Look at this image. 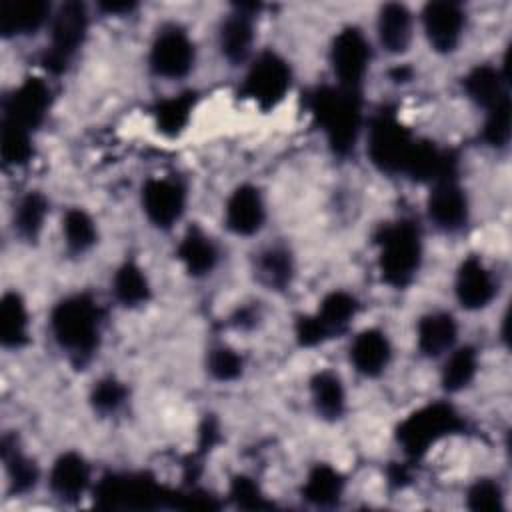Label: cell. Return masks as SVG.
I'll use <instances>...</instances> for the list:
<instances>
[{
    "label": "cell",
    "mask_w": 512,
    "mask_h": 512,
    "mask_svg": "<svg viewBox=\"0 0 512 512\" xmlns=\"http://www.w3.org/2000/svg\"><path fill=\"white\" fill-rule=\"evenodd\" d=\"M310 112L324 130L328 146L344 156L354 150L362 126L360 92L340 86H320L308 98Z\"/></svg>",
    "instance_id": "1"
},
{
    "label": "cell",
    "mask_w": 512,
    "mask_h": 512,
    "mask_svg": "<svg viewBox=\"0 0 512 512\" xmlns=\"http://www.w3.org/2000/svg\"><path fill=\"white\" fill-rule=\"evenodd\" d=\"M100 308L88 294H74L60 300L50 314V328L56 344L74 360H88L100 344Z\"/></svg>",
    "instance_id": "2"
},
{
    "label": "cell",
    "mask_w": 512,
    "mask_h": 512,
    "mask_svg": "<svg viewBox=\"0 0 512 512\" xmlns=\"http://www.w3.org/2000/svg\"><path fill=\"white\" fill-rule=\"evenodd\" d=\"M382 280L394 288L408 286L422 262V234L414 220L384 224L376 236Z\"/></svg>",
    "instance_id": "3"
},
{
    "label": "cell",
    "mask_w": 512,
    "mask_h": 512,
    "mask_svg": "<svg viewBox=\"0 0 512 512\" xmlns=\"http://www.w3.org/2000/svg\"><path fill=\"white\" fill-rule=\"evenodd\" d=\"M416 138L400 122L396 112L382 108L376 112L368 126L366 152L370 162L386 174H404Z\"/></svg>",
    "instance_id": "4"
},
{
    "label": "cell",
    "mask_w": 512,
    "mask_h": 512,
    "mask_svg": "<svg viewBox=\"0 0 512 512\" xmlns=\"http://www.w3.org/2000/svg\"><path fill=\"white\" fill-rule=\"evenodd\" d=\"M464 426L460 414L446 402L422 406L402 420L396 438L410 458L424 456L442 438L458 432Z\"/></svg>",
    "instance_id": "5"
},
{
    "label": "cell",
    "mask_w": 512,
    "mask_h": 512,
    "mask_svg": "<svg viewBox=\"0 0 512 512\" xmlns=\"http://www.w3.org/2000/svg\"><path fill=\"white\" fill-rule=\"evenodd\" d=\"M292 72L288 62L276 52H262L250 64L244 82L242 96L252 100L260 110L276 108L290 90Z\"/></svg>",
    "instance_id": "6"
},
{
    "label": "cell",
    "mask_w": 512,
    "mask_h": 512,
    "mask_svg": "<svg viewBox=\"0 0 512 512\" xmlns=\"http://www.w3.org/2000/svg\"><path fill=\"white\" fill-rule=\"evenodd\" d=\"M88 32V12L82 2H64L50 18V46L44 66L50 72L66 70Z\"/></svg>",
    "instance_id": "7"
},
{
    "label": "cell",
    "mask_w": 512,
    "mask_h": 512,
    "mask_svg": "<svg viewBox=\"0 0 512 512\" xmlns=\"http://www.w3.org/2000/svg\"><path fill=\"white\" fill-rule=\"evenodd\" d=\"M370 60V42L358 28L348 26L334 36L330 48V64L340 88L360 92V86L370 68Z\"/></svg>",
    "instance_id": "8"
},
{
    "label": "cell",
    "mask_w": 512,
    "mask_h": 512,
    "mask_svg": "<svg viewBox=\"0 0 512 512\" xmlns=\"http://www.w3.org/2000/svg\"><path fill=\"white\" fill-rule=\"evenodd\" d=\"M194 42L190 36L176 26H168L158 32L150 46L148 62L156 76L162 78H184L194 66Z\"/></svg>",
    "instance_id": "9"
},
{
    "label": "cell",
    "mask_w": 512,
    "mask_h": 512,
    "mask_svg": "<svg viewBox=\"0 0 512 512\" xmlns=\"http://www.w3.org/2000/svg\"><path fill=\"white\" fill-rule=\"evenodd\" d=\"M50 86L42 78H26L2 104V122H10L28 132L38 128L50 108Z\"/></svg>",
    "instance_id": "10"
},
{
    "label": "cell",
    "mask_w": 512,
    "mask_h": 512,
    "mask_svg": "<svg viewBox=\"0 0 512 512\" xmlns=\"http://www.w3.org/2000/svg\"><path fill=\"white\" fill-rule=\"evenodd\" d=\"M142 208L154 226H174L186 208L184 184L176 178H148L142 186Z\"/></svg>",
    "instance_id": "11"
},
{
    "label": "cell",
    "mask_w": 512,
    "mask_h": 512,
    "mask_svg": "<svg viewBox=\"0 0 512 512\" xmlns=\"http://www.w3.org/2000/svg\"><path fill=\"white\" fill-rule=\"evenodd\" d=\"M422 24L430 46L440 54H450L460 44L466 14L458 2L436 0L424 6Z\"/></svg>",
    "instance_id": "12"
},
{
    "label": "cell",
    "mask_w": 512,
    "mask_h": 512,
    "mask_svg": "<svg viewBox=\"0 0 512 512\" xmlns=\"http://www.w3.org/2000/svg\"><path fill=\"white\" fill-rule=\"evenodd\" d=\"M428 216L444 232H456L468 222V198L456 176L432 182Z\"/></svg>",
    "instance_id": "13"
},
{
    "label": "cell",
    "mask_w": 512,
    "mask_h": 512,
    "mask_svg": "<svg viewBox=\"0 0 512 512\" xmlns=\"http://www.w3.org/2000/svg\"><path fill=\"white\" fill-rule=\"evenodd\" d=\"M454 292L462 308L482 310L496 294V280L480 258L468 256L456 272Z\"/></svg>",
    "instance_id": "14"
},
{
    "label": "cell",
    "mask_w": 512,
    "mask_h": 512,
    "mask_svg": "<svg viewBox=\"0 0 512 512\" xmlns=\"http://www.w3.org/2000/svg\"><path fill=\"white\" fill-rule=\"evenodd\" d=\"M264 218H266V208H264L262 194L252 184L238 186L226 200L224 222H226V228L238 236L256 234L262 228Z\"/></svg>",
    "instance_id": "15"
},
{
    "label": "cell",
    "mask_w": 512,
    "mask_h": 512,
    "mask_svg": "<svg viewBox=\"0 0 512 512\" xmlns=\"http://www.w3.org/2000/svg\"><path fill=\"white\" fill-rule=\"evenodd\" d=\"M392 358L388 336L378 328H366L356 334L350 344V362L358 374L366 378L380 376Z\"/></svg>",
    "instance_id": "16"
},
{
    "label": "cell",
    "mask_w": 512,
    "mask_h": 512,
    "mask_svg": "<svg viewBox=\"0 0 512 512\" xmlns=\"http://www.w3.org/2000/svg\"><path fill=\"white\" fill-rule=\"evenodd\" d=\"M48 484L56 498L76 500L90 484V468L78 452H64L54 460Z\"/></svg>",
    "instance_id": "17"
},
{
    "label": "cell",
    "mask_w": 512,
    "mask_h": 512,
    "mask_svg": "<svg viewBox=\"0 0 512 512\" xmlns=\"http://www.w3.org/2000/svg\"><path fill=\"white\" fill-rule=\"evenodd\" d=\"M50 18V4L42 0H4L0 4V32L6 38L34 34Z\"/></svg>",
    "instance_id": "18"
},
{
    "label": "cell",
    "mask_w": 512,
    "mask_h": 512,
    "mask_svg": "<svg viewBox=\"0 0 512 512\" xmlns=\"http://www.w3.org/2000/svg\"><path fill=\"white\" fill-rule=\"evenodd\" d=\"M252 6H240L220 26V50L232 64L244 62L254 44V16L248 12Z\"/></svg>",
    "instance_id": "19"
},
{
    "label": "cell",
    "mask_w": 512,
    "mask_h": 512,
    "mask_svg": "<svg viewBox=\"0 0 512 512\" xmlns=\"http://www.w3.org/2000/svg\"><path fill=\"white\" fill-rule=\"evenodd\" d=\"M458 338V324L448 312H428L420 318L416 340L418 348L428 358H438L454 348Z\"/></svg>",
    "instance_id": "20"
},
{
    "label": "cell",
    "mask_w": 512,
    "mask_h": 512,
    "mask_svg": "<svg viewBox=\"0 0 512 512\" xmlns=\"http://www.w3.org/2000/svg\"><path fill=\"white\" fill-rule=\"evenodd\" d=\"M356 312H358L356 298L344 290H334L322 298L312 318L320 326L324 340H330L348 330Z\"/></svg>",
    "instance_id": "21"
},
{
    "label": "cell",
    "mask_w": 512,
    "mask_h": 512,
    "mask_svg": "<svg viewBox=\"0 0 512 512\" xmlns=\"http://www.w3.org/2000/svg\"><path fill=\"white\" fill-rule=\"evenodd\" d=\"M378 38L390 54H402L412 42V12L398 2L384 4L378 12Z\"/></svg>",
    "instance_id": "22"
},
{
    "label": "cell",
    "mask_w": 512,
    "mask_h": 512,
    "mask_svg": "<svg viewBox=\"0 0 512 512\" xmlns=\"http://www.w3.org/2000/svg\"><path fill=\"white\" fill-rule=\"evenodd\" d=\"M176 254L186 272L192 276H206L218 264V248L200 228H190L182 236Z\"/></svg>",
    "instance_id": "23"
},
{
    "label": "cell",
    "mask_w": 512,
    "mask_h": 512,
    "mask_svg": "<svg viewBox=\"0 0 512 512\" xmlns=\"http://www.w3.org/2000/svg\"><path fill=\"white\" fill-rule=\"evenodd\" d=\"M28 310L18 292H6L0 300V342L18 350L28 342Z\"/></svg>",
    "instance_id": "24"
},
{
    "label": "cell",
    "mask_w": 512,
    "mask_h": 512,
    "mask_svg": "<svg viewBox=\"0 0 512 512\" xmlns=\"http://www.w3.org/2000/svg\"><path fill=\"white\" fill-rule=\"evenodd\" d=\"M464 90L472 102L486 110H490L508 96L504 88V74L490 64L474 66L464 76Z\"/></svg>",
    "instance_id": "25"
},
{
    "label": "cell",
    "mask_w": 512,
    "mask_h": 512,
    "mask_svg": "<svg viewBox=\"0 0 512 512\" xmlns=\"http://www.w3.org/2000/svg\"><path fill=\"white\" fill-rule=\"evenodd\" d=\"M310 394L316 412L326 420H338L346 408V392L340 376L332 370H320L310 380Z\"/></svg>",
    "instance_id": "26"
},
{
    "label": "cell",
    "mask_w": 512,
    "mask_h": 512,
    "mask_svg": "<svg viewBox=\"0 0 512 512\" xmlns=\"http://www.w3.org/2000/svg\"><path fill=\"white\" fill-rule=\"evenodd\" d=\"M344 492V478L340 476L338 470H334L328 464H318L314 466L304 482L302 496L320 508L334 506Z\"/></svg>",
    "instance_id": "27"
},
{
    "label": "cell",
    "mask_w": 512,
    "mask_h": 512,
    "mask_svg": "<svg viewBox=\"0 0 512 512\" xmlns=\"http://www.w3.org/2000/svg\"><path fill=\"white\" fill-rule=\"evenodd\" d=\"M48 214V200L40 192H28L20 198L14 208V230L22 240L34 242L42 228Z\"/></svg>",
    "instance_id": "28"
},
{
    "label": "cell",
    "mask_w": 512,
    "mask_h": 512,
    "mask_svg": "<svg viewBox=\"0 0 512 512\" xmlns=\"http://www.w3.org/2000/svg\"><path fill=\"white\" fill-rule=\"evenodd\" d=\"M114 296L124 306H140L150 298V284L144 270L134 262H124L112 280Z\"/></svg>",
    "instance_id": "29"
},
{
    "label": "cell",
    "mask_w": 512,
    "mask_h": 512,
    "mask_svg": "<svg viewBox=\"0 0 512 512\" xmlns=\"http://www.w3.org/2000/svg\"><path fill=\"white\" fill-rule=\"evenodd\" d=\"M478 352L472 346H460L450 350V356L442 368V386L448 392L464 390L476 376Z\"/></svg>",
    "instance_id": "30"
},
{
    "label": "cell",
    "mask_w": 512,
    "mask_h": 512,
    "mask_svg": "<svg viewBox=\"0 0 512 512\" xmlns=\"http://www.w3.org/2000/svg\"><path fill=\"white\" fill-rule=\"evenodd\" d=\"M2 460L6 466V474H8L12 492L24 494L34 488V484L38 480L36 464L28 456H24L18 450L16 442H12L8 436L2 440Z\"/></svg>",
    "instance_id": "31"
},
{
    "label": "cell",
    "mask_w": 512,
    "mask_h": 512,
    "mask_svg": "<svg viewBox=\"0 0 512 512\" xmlns=\"http://www.w3.org/2000/svg\"><path fill=\"white\" fill-rule=\"evenodd\" d=\"M62 234L72 254H84L96 244L98 232L90 214L82 208H70L62 218Z\"/></svg>",
    "instance_id": "32"
},
{
    "label": "cell",
    "mask_w": 512,
    "mask_h": 512,
    "mask_svg": "<svg viewBox=\"0 0 512 512\" xmlns=\"http://www.w3.org/2000/svg\"><path fill=\"white\" fill-rule=\"evenodd\" d=\"M256 270L260 280L274 288V290H282L290 284L292 280V272H294V264H292V256L286 248L280 246H272L268 250H264L258 256L256 262Z\"/></svg>",
    "instance_id": "33"
},
{
    "label": "cell",
    "mask_w": 512,
    "mask_h": 512,
    "mask_svg": "<svg viewBox=\"0 0 512 512\" xmlns=\"http://www.w3.org/2000/svg\"><path fill=\"white\" fill-rule=\"evenodd\" d=\"M194 102H196L194 92H182L178 96L162 100L156 106L158 128L164 134H170V136L180 134L188 126V122H190V116H192V110H194Z\"/></svg>",
    "instance_id": "34"
},
{
    "label": "cell",
    "mask_w": 512,
    "mask_h": 512,
    "mask_svg": "<svg viewBox=\"0 0 512 512\" xmlns=\"http://www.w3.org/2000/svg\"><path fill=\"white\" fill-rule=\"evenodd\" d=\"M0 154L6 166H22L32 158V140L30 132L14 126L10 122H2L0 130Z\"/></svg>",
    "instance_id": "35"
},
{
    "label": "cell",
    "mask_w": 512,
    "mask_h": 512,
    "mask_svg": "<svg viewBox=\"0 0 512 512\" xmlns=\"http://www.w3.org/2000/svg\"><path fill=\"white\" fill-rule=\"evenodd\" d=\"M482 136L492 148H504L510 140V98L506 96L488 110Z\"/></svg>",
    "instance_id": "36"
},
{
    "label": "cell",
    "mask_w": 512,
    "mask_h": 512,
    "mask_svg": "<svg viewBox=\"0 0 512 512\" xmlns=\"http://www.w3.org/2000/svg\"><path fill=\"white\" fill-rule=\"evenodd\" d=\"M208 370L216 380L232 382L242 374L244 360L236 350L228 346H218L208 356Z\"/></svg>",
    "instance_id": "37"
},
{
    "label": "cell",
    "mask_w": 512,
    "mask_h": 512,
    "mask_svg": "<svg viewBox=\"0 0 512 512\" xmlns=\"http://www.w3.org/2000/svg\"><path fill=\"white\" fill-rule=\"evenodd\" d=\"M502 488L490 478L474 482L468 490V508L474 512H498L502 510Z\"/></svg>",
    "instance_id": "38"
},
{
    "label": "cell",
    "mask_w": 512,
    "mask_h": 512,
    "mask_svg": "<svg viewBox=\"0 0 512 512\" xmlns=\"http://www.w3.org/2000/svg\"><path fill=\"white\" fill-rule=\"evenodd\" d=\"M126 394H128V390L122 382H118L114 378H104L92 388L90 400H92V406L100 414H110V412H116L124 404Z\"/></svg>",
    "instance_id": "39"
},
{
    "label": "cell",
    "mask_w": 512,
    "mask_h": 512,
    "mask_svg": "<svg viewBox=\"0 0 512 512\" xmlns=\"http://www.w3.org/2000/svg\"><path fill=\"white\" fill-rule=\"evenodd\" d=\"M230 494L232 498L242 506V508H260L262 506V494L258 490V486L246 478V476H238L234 478L232 482V488H230Z\"/></svg>",
    "instance_id": "40"
},
{
    "label": "cell",
    "mask_w": 512,
    "mask_h": 512,
    "mask_svg": "<svg viewBox=\"0 0 512 512\" xmlns=\"http://www.w3.org/2000/svg\"><path fill=\"white\" fill-rule=\"evenodd\" d=\"M136 8L134 2H100V10L106 14H128Z\"/></svg>",
    "instance_id": "41"
}]
</instances>
